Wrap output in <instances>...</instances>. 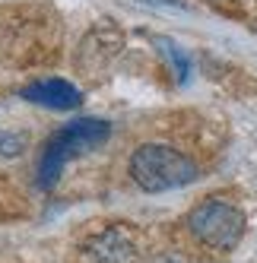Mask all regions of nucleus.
I'll list each match as a JSON object with an SVG mask.
<instances>
[{"mask_svg":"<svg viewBox=\"0 0 257 263\" xmlns=\"http://www.w3.org/2000/svg\"><path fill=\"white\" fill-rule=\"evenodd\" d=\"M131 178L146 194H165V191H175V187L194 184L200 178V168L194 159L178 153L175 146L143 143L131 156Z\"/></svg>","mask_w":257,"mask_h":263,"instance_id":"f257e3e1","label":"nucleus"},{"mask_svg":"<svg viewBox=\"0 0 257 263\" xmlns=\"http://www.w3.org/2000/svg\"><path fill=\"white\" fill-rule=\"evenodd\" d=\"M108 137H112V124L102 121V118H80V121H70L67 127H61L42 149L39 178H35L39 187L42 191H51L70 159H77V156L89 153V149L102 146Z\"/></svg>","mask_w":257,"mask_h":263,"instance_id":"f03ea898","label":"nucleus"},{"mask_svg":"<svg viewBox=\"0 0 257 263\" xmlns=\"http://www.w3.org/2000/svg\"><path fill=\"white\" fill-rule=\"evenodd\" d=\"M245 213L238 206L226 203V200H207L191 210L188 216V229L191 235L207 244L213 251H232L238 248V241L245 238Z\"/></svg>","mask_w":257,"mask_h":263,"instance_id":"7ed1b4c3","label":"nucleus"},{"mask_svg":"<svg viewBox=\"0 0 257 263\" xmlns=\"http://www.w3.org/2000/svg\"><path fill=\"white\" fill-rule=\"evenodd\" d=\"M86 263H137V244L124 229L99 232L83 251Z\"/></svg>","mask_w":257,"mask_h":263,"instance_id":"20e7f679","label":"nucleus"},{"mask_svg":"<svg viewBox=\"0 0 257 263\" xmlns=\"http://www.w3.org/2000/svg\"><path fill=\"white\" fill-rule=\"evenodd\" d=\"M20 96L32 105H42V108H54V111H73L80 108L83 102V92L67 83V80H39V83H29L23 86Z\"/></svg>","mask_w":257,"mask_h":263,"instance_id":"39448f33","label":"nucleus"},{"mask_svg":"<svg viewBox=\"0 0 257 263\" xmlns=\"http://www.w3.org/2000/svg\"><path fill=\"white\" fill-rule=\"evenodd\" d=\"M153 45H159V51L169 58V64H172V70L178 73V83H185L188 80V73H191V61H188V54L181 51L172 39H162V35H153Z\"/></svg>","mask_w":257,"mask_h":263,"instance_id":"423d86ee","label":"nucleus"},{"mask_svg":"<svg viewBox=\"0 0 257 263\" xmlns=\"http://www.w3.org/2000/svg\"><path fill=\"white\" fill-rule=\"evenodd\" d=\"M29 149V137L23 130H0V156L4 159H20Z\"/></svg>","mask_w":257,"mask_h":263,"instance_id":"0eeeda50","label":"nucleus"},{"mask_svg":"<svg viewBox=\"0 0 257 263\" xmlns=\"http://www.w3.org/2000/svg\"><path fill=\"white\" fill-rule=\"evenodd\" d=\"M150 263H185V260H181L178 254H169V251H165V254H156Z\"/></svg>","mask_w":257,"mask_h":263,"instance_id":"6e6552de","label":"nucleus"},{"mask_svg":"<svg viewBox=\"0 0 257 263\" xmlns=\"http://www.w3.org/2000/svg\"><path fill=\"white\" fill-rule=\"evenodd\" d=\"M210 4H226V0H210Z\"/></svg>","mask_w":257,"mask_h":263,"instance_id":"1a4fd4ad","label":"nucleus"}]
</instances>
